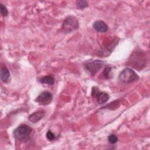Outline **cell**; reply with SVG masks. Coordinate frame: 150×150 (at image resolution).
I'll return each instance as SVG.
<instances>
[{
	"mask_svg": "<svg viewBox=\"0 0 150 150\" xmlns=\"http://www.w3.org/2000/svg\"><path fill=\"white\" fill-rule=\"evenodd\" d=\"M147 56L144 50L140 49H135L129 56L127 64L132 67L141 70L146 64Z\"/></svg>",
	"mask_w": 150,
	"mask_h": 150,
	"instance_id": "obj_1",
	"label": "cell"
},
{
	"mask_svg": "<svg viewBox=\"0 0 150 150\" xmlns=\"http://www.w3.org/2000/svg\"><path fill=\"white\" fill-rule=\"evenodd\" d=\"M32 131V129L29 125L22 124L13 130V136L16 141L25 142L29 140Z\"/></svg>",
	"mask_w": 150,
	"mask_h": 150,
	"instance_id": "obj_2",
	"label": "cell"
},
{
	"mask_svg": "<svg viewBox=\"0 0 150 150\" xmlns=\"http://www.w3.org/2000/svg\"><path fill=\"white\" fill-rule=\"evenodd\" d=\"M79 28V22L78 19L73 15L67 16L63 22L61 27L62 31L64 33H70Z\"/></svg>",
	"mask_w": 150,
	"mask_h": 150,
	"instance_id": "obj_3",
	"label": "cell"
},
{
	"mask_svg": "<svg viewBox=\"0 0 150 150\" xmlns=\"http://www.w3.org/2000/svg\"><path fill=\"white\" fill-rule=\"evenodd\" d=\"M138 79L137 74L135 71L129 68L126 67L123 69L118 76V80L120 82L124 84H130Z\"/></svg>",
	"mask_w": 150,
	"mask_h": 150,
	"instance_id": "obj_4",
	"label": "cell"
},
{
	"mask_svg": "<svg viewBox=\"0 0 150 150\" xmlns=\"http://www.w3.org/2000/svg\"><path fill=\"white\" fill-rule=\"evenodd\" d=\"M104 63V62L100 60H93L86 62L84 66L91 76H94L103 67Z\"/></svg>",
	"mask_w": 150,
	"mask_h": 150,
	"instance_id": "obj_5",
	"label": "cell"
},
{
	"mask_svg": "<svg viewBox=\"0 0 150 150\" xmlns=\"http://www.w3.org/2000/svg\"><path fill=\"white\" fill-rule=\"evenodd\" d=\"M53 99L52 94L49 91H42L35 100V101L41 105H46L50 104Z\"/></svg>",
	"mask_w": 150,
	"mask_h": 150,
	"instance_id": "obj_6",
	"label": "cell"
},
{
	"mask_svg": "<svg viewBox=\"0 0 150 150\" xmlns=\"http://www.w3.org/2000/svg\"><path fill=\"white\" fill-rule=\"evenodd\" d=\"M45 115V111L43 110H37L32 113L28 117V120L32 123H36L42 119Z\"/></svg>",
	"mask_w": 150,
	"mask_h": 150,
	"instance_id": "obj_7",
	"label": "cell"
},
{
	"mask_svg": "<svg viewBox=\"0 0 150 150\" xmlns=\"http://www.w3.org/2000/svg\"><path fill=\"white\" fill-rule=\"evenodd\" d=\"M93 28L98 32L104 33L107 31L108 26L107 24L103 21H96L93 24Z\"/></svg>",
	"mask_w": 150,
	"mask_h": 150,
	"instance_id": "obj_8",
	"label": "cell"
},
{
	"mask_svg": "<svg viewBox=\"0 0 150 150\" xmlns=\"http://www.w3.org/2000/svg\"><path fill=\"white\" fill-rule=\"evenodd\" d=\"M0 77L1 80L5 83H8L10 82V73L8 69L5 65L2 66L1 69Z\"/></svg>",
	"mask_w": 150,
	"mask_h": 150,
	"instance_id": "obj_9",
	"label": "cell"
},
{
	"mask_svg": "<svg viewBox=\"0 0 150 150\" xmlns=\"http://www.w3.org/2000/svg\"><path fill=\"white\" fill-rule=\"evenodd\" d=\"M110 98V96L105 92H99L98 94L96 97L97 103L100 104L105 103Z\"/></svg>",
	"mask_w": 150,
	"mask_h": 150,
	"instance_id": "obj_10",
	"label": "cell"
},
{
	"mask_svg": "<svg viewBox=\"0 0 150 150\" xmlns=\"http://www.w3.org/2000/svg\"><path fill=\"white\" fill-rule=\"evenodd\" d=\"M40 82L42 84H46L48 85H53L54 83L55 79L53 76H45L39 80Z\"/></svg>",
	"mask_w": 150,
	"mask_h": 150,
	"instance_id": "obj_11",
	"label": "cell"
},
{
	"mask_svg": "<svg viewBox=\"0 0 150 150\" xmlns=\"http://www.w3.org/2000/svg\"><path fill=\"white\" fill-rule=\"evenodd\" d=\"M76 7L79 9H83L88 6V3L85 0H79L76 2Z\"/></svg>",
	"mask_w": 150,
	"mask_h": 150,
	"instance_id": "obj_12",
	"label": "cell"
},
{
	"mask_svg": "<svg viewBox=\"0 0 150 150\" xmlns=\"http://www.w3.org/2000/svg\"><path fill=\"white\" fill-rule=\"evenodd\" d=\"M111 69H112V68L110 66H107L104 67V70L103 71V76L104 77L105 79H108L110 78Z\"/></svg>",
	"mask_w": 150,
	"mask_h": 150,
	"instance_id": "obj_13",
	"label": "cell"
},
{
	"mask_svg": "<svg viewBox=\"0 0 150 150\" xmlns=\"http://www.w3.org/2000/svg\"><path fill=\"white\" fill-rule=\"evenodd\" d=\"M108 141L111 144H115L118 142V137L116 135L112 134L108 137Z\"/></svg>",
	"mask_w": 150,
	"mask_h": 150,
	"instance_id": "obj_14",
	"label": "cell"
},
{
	"mask_svg": "<svg viewBox=\"0 0 150 150\" xmlns=\"http://www.w3.org/2000/svg\"><path fill=\"white\" fill-rule=\"evenodd\" d=\"M0 11H1V14L3 17H6L8 14V11L6 7L4 5L2 4H0Z\"/></svg>",
	"mask_w": 150,
	"mask_h": 150,
	"instance_id": "obj_15",
	"label": "cell"
},
{
	"mask_svg": "<svg viewBox=\"0 0 150 150\" xmlns=\"http://www.w3.org/2000/svg\"><path fill=\"white\" fill-rule=\"evenodd\" d=\"M46 135L47 139L50 141H52L54 139H55V138H56V136H55L54 134L50 130H48L47 131Z\"/></svg>",
	"mask_w": 150,
	"mask_h": 150,
	"instance_id": "obj_16",
	"label": "cell"
},
{
	"mask_svg": "<svg viewBox=\"0 0 150 150\" xmlns=\"http://www.w3.org/2000/svg\"><path fill=\"white\" fill-rule=\"evenodd\" d=\"M99 92H100V90H99V88L97 87H96V86L93 87L92 89H91V96L93 98H96V97L98 94Z\"/></svg>",
	"mask_w": 150,
	"mask_h": 150,
	"instance_id": "obj_17",
	"label": "cell"
}]
</instances>
